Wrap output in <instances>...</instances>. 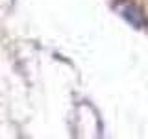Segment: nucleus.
<instances>
[{"instance_id":"1","label":"nucleus","mask_w":148,"mask_h":139,"mask_svg":"<svg viewBox=\"0 0 148 139\" xmlns=\"http://www.w3.org/2000/svg\"><path fill=\"white\" fill-rule=\"evenodd\" d=\"M117 9L120 11V15H122L124 19H128L130 24H133V26H143V19H141L139 11H137L133 6H130V4H120V6H117Z\"/></svg>"}]
</instances>
